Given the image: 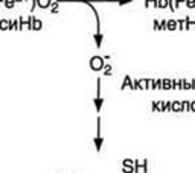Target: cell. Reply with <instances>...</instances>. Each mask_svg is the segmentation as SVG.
I'll return each mask as SVG.
<instances>
[{"label": "cell", "instance_id": "6da1fadb", "mask_svg": "<svg viewBox=\"0 0 195 173\" xmlns=\"http://www.w3.org/2000/svg\"><path fill=\"white\" fill-rule=\"evenodd\" d=\"M172 111H174V112H181V111H183V103L178 102V100H174V102H172Z\"/></svg>", "mask_w": 195, "mask_h": 173}, {"label": "cell", "instance_id": "7a4b0ae2", "mask_svg": "<svg viewBox=\"0 0 195 173\" xmlns=\"http://www.w3.org/2000/svg\"><path fill=\"white\" fill-rule=\"evenodd\" d=\"M91 65H93V69H101L102 67V59L101 58H93L91 59Z\"/></svg>", "mask_w": 195, "mask_h": 173}, {"label": "cell", "instance_id": "3957f363", "mask_svg": "<svg viewBox=\"0 0 195 173\" xmlns=\"http://www.w3.org/2000/svg\"><path fill=\"white\" fill-rule=\"evenodd\" d=\"M162 88H163V90H171V88H172V81L165 79V81L162 82Z\"/></svg>", "mask_w": 195, "mask_h": 173}, {"label": "cell", "instance_id": "277c9868", "mask_svg": "<svg viewBox=\"0 0 195 173\" xmlns=\"http://www.w3.org/2000/svg\"><path fill=\"white\" fill-rule=\"evenodd\" d=\"M168 29L169 31H175L177 29V21L175 20H168Z\"/></svg>", "mask_w": 195, "mask_h": 173}, {"label": "cell", "instance_id": "5b68a950", "mask_svg": "<svg viewBox=\"0 0 195 173\" xmlns=\"http://www.w3.org/2000/svg\"><path fill=\"white\" fill-rule=\"evenodd\" d=\"M183 111H191V102L189 100H183Z\"/></svg>", "mask_w": 195, "mask_h": 173}, {"label": "cell", "instance_id": "8992f818", "mask_svg": "<svg viewBox=\"0 0 195 173\" xmlns=\"http://www.w3.org/2000/svg\"><path fill=\"white\" fill-rule=\"evenodd\" d=\"M184 3H186V6H188L189 9H194L195 8V0H186Z\"/></svg>", "mask_w": 195, "mask_h": 173}, {"label": "cell", "instance_id": "52a82bcc", "mask_svg": "<svg viewBox=\"0 0 195 173\" xmlns=\"http://www.w3.org/2000/svg\"><path fill=\"white\" fill-rule=\"evenodd\" d=\"M160 29H162V31H165V29H168V21H166V20H163V21H160Z\"/></svg>", "mask_w": 195, "mask_h": 173}, {"label": "cell", "instance_id": "ba28073f", "mask_svg": "<svg viewBox=\"0 0 195 173\" xmlns=\"http://www.w3.org/2000/svg\"><path fill=\"white\" fill-rule=\"evenodd\" d=\"M159 6L160 8H166V6H168V0H160Z\"/></svg>", "mask_w": 195, "mask_h": 173}, {"label": "cell", "instance_id": "9c48e42d", "mask_svg": "<svg viewBox=\"0 0 195 173\" xmlns=\"http://www.w3.org/2000/svg\"><path fill=\"white\" fill-rule=\"evenodd\" d=\"M178 27H180V29H186V26H184V20H180V21H178Z\"/></svg>", "mask_w": 195, "mask_h": 173}, {"label": "cell", "instance_id": "30bf717a", "mask_svg": "<svg viewBox=\"0 0 195 173\" xmlns=\"http://www.w3.org/2000/svg\"><path fill=\"white\" fill-rule=\"evenodd\" d=\"M191 111H192V112H195V100H192V102H191Z\"/></svg>", "mask_w": 195, "mask_h": 173}, {"label": "cell", "instance_id": "8fae6325", "mask_svg": "<svg viewBox=\"0 0 195 173\" xmlns=\"http://www.w3.org/2000/svg\"><path fill=\"white\" fill-rule=\"evenodd\" d=\"M178 2H186V0H178Z\"/></svg>", "mask_w": 195, "mask_h": 173}]
</instances>
